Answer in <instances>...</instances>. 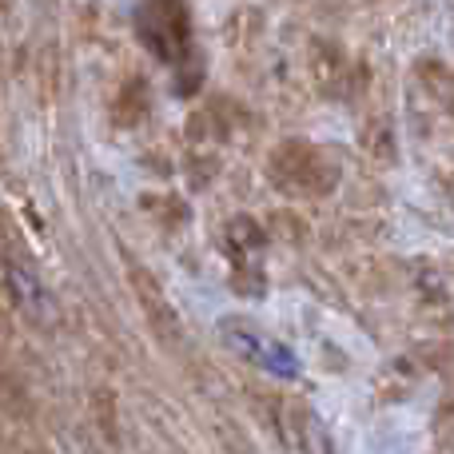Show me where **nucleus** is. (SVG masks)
I'll use <instances>...</instances> for the list:
<instances>
[{
  "label": "nucleus",
  "instance_id": "nucleus-1",
  "mask_svg": "<svg viewBox=\"0 0 454 454\" xmlns=\"http://www.w3.org/2000/svg\"><path fill=\"white\" fill-rule=\"evenodd\" d=\"M267 176L295 200H323L339 188V164L327 148L311 140H279L267 156Z\"/></svg>",
  "mask_w": 454,
  "mask_h": 454
},
{
  "label": "nucleus",
  "instance_id": "nucleus-2",
  "mask_svg": "<svg viewBox=\"0 0 454 454\" xmlns=\"http://www.w3.org/2000/svg\"><path fill=\"white\" fill-rule=\"evenodd\" d=\"M136 36L156 60L180 64L192 48V12L188 0H144L136 12Z\"/></svg>",
  "mask_w": 454,
  "mask_h": 454
},
{
  "label": "nucleus",
  "instance_id": "nucleus-3",
  "mask_svg": "<svg viewBox=\"0 0 454 454\" xmlns=\"http://www.w3.org/2000/svg\"><path fill=\"white\" fill-rule=\"evenodd\" d=\"M128 287H132V295H136V303H140L144 319H148L152 335H156L164 347L180 343V339H184V323H180V311L172 307V299H168L164 283H160L144 263L128 259Z\"/></svg>",
  "mask_w": 454,
  "mask_h": 454
},
{
  "label": "nucleus",
  "instance_id": "nucleus-4",
  "mask_svg": "<svg viewBox=\"0 0 454 454\" xmlns=\"http://www.w3.org/2000/svg\"><path fill=\"white\" fill-rule=\"evenodd\" d=\"M303 72H307V84L315 88V96L323 100H343L351 96V60L347 52L327 36H311L307 40V52H303Z\"/></svg>",
  "mask_w": 454,
  "mask_h": 454
},
{
  "label": "nucleus",
  "instance_id": "nucleus-5",
  "mask_svg": "<svg viewBox=\"0 0 454 454\" xmlns=\"http://www.w3.org/2000/svg\"><path fill=\"white\" fill-rule=\"evenodd\" d=\"M4 295L12 303V311L24 315L28 323H36V327H52L56 323L52 295H48L40 275L20 255H4Z\"/></svg>",
  "mask_w": 454,
  "mask_h": 454
},
{
  "label": "nucleus",
  "instance_id": "nucleus-6",
  "mask_svg": "<svg viewBox=\"0 0 454 454\" xmlns=\"http://www.w3.org/2000/svg\"><path fill=\"white\" fill-rule=\"evenodd\" d=\"M411 283V295H415V307L431 327H439V335L454 331V295H450V283L442 279L439 267L431 263H415L407 275Z\"/></svg>",
  "mask_w": 454,
  "mask_h": 454
},
{
  "label": "nucleus",
  "instance_id": "nucleus-7",
  "mask_svg": "<svg viewBox=\"0 0 454 454\" xmlns=\"http://www.w3.org/2000/svg\"><path fill=\"white\" fill-rule=\"evenodd\" d=\"M152 112V88L144 76H124L116 88V96H112V124L116 128H140L144 120H148Z\"/></svg>",
  "mask_w": 454,
  "mask_h": 454
},
{
  "label": "nucleus",
  "instance_id": "nucleus-8",
  "mask_svg": "<svg viewBox=\"0 0 454 454\" xmlns=\"http://www.w3.org/2000/svg\"><path fill=\"white\" fill-rule=\"evenodd\" d=\"M223 247L231 255V263H259L267 247V227L255 215H231L223 223Z\"/></svg>",
  "mask_w": 454,
  "mask_h": 454
},
{
  "label": "nucleus",
  "instance_id": "nucleus-9",
  "mask_svg": "<svg viewBox=\"0 0 454 454\" xmlns=\"http://www.w3.org/2000/svg\"><path fill=\"white\" fill-rule=\"evenodd\" d=\"M223 44L231 56H255L259 44H263V32H267V20L259 8H235L231 16L223 20Z\"/></svg>",
  "mask_w": 454,
  "mask_h": 454
},
{
  "label": "nucleus",
  "instance_id": "nucleus-10",
  "mask_svg": "<svg viewBox=\"0 0 454 454\" xmlns=\"http://www.w3.org/2000/svg\"><path fill=\"white\" fill-rule=\"evenodd\" d=\"M223 343L231 347L235 355H243L247 363H259V367H283V363H275V359H287L279 347L267 343V339L259 335L255 327H247L243 319H227L223 323ZM283 371H287V367H283Z\"/></svg>",
  "mask_w": 454,
  "mask_h": 454
},
{
  "label": "nucleus",
  "instance_id": "nucleus-11",
  "mask_svg": "<svg viewBox=\"0 0 454 454\" xmlns=\"http://www.w3.org/2000/svg\"><path fill=\"white\" fill-rule=\"evenodd\" d=\"M0 415L16 419V423L32 419V395H28V387L20 383V375L12 371V363H4V359H0Z\"/></svg>",
  "mask_w": 454,
  "mask_h": 454
},
{
  "label": "nucleus",
  "instance_id": "nucleus-12",
  "mask_svg": "<svg viewBox=\"0 0 454 454\" xmlns=\"http://www.w3.org/2000/svg\"><path fill=\"white\" fill-rule=\"evenodd\" d=\"M419 363H415V355L411 359H395V363H387L383 371H379V379H375V395L379 399H387V403H395V399H403V395L415 387V379H419Z\"/></svg>",
  "mask_w": 454,
  "mask_h": 454
},
{
  "label": "nucleus",
  "instance_id": "nucleus-13",
  "mask_svg": "<svg viewBox=\"0 0 454 454\" xmlns=\"http://www.w3.org/2000/svg\"><path fill=\"white\" fill-rule=\"evenodd\" d=\"M363 152H367V160H375V164H391L395 160V132L383 116L363 124Z\"/></svg>",
  "mask_w": 454,
  "mask_h": 454
},
{
  "label": "nucleus",
  "instance_id": "nucleus-14",
  "mask_svg": "<svg viewBox=\"0 0 454 454\" xmlns=\"http://www.w3.org/2000/svg\"><path fill=\"white\" fill-rule=\"evenodd\" d=\"M140 207H144V215H152L164 231L188 223V204H184L180 196H140Z\"/></svg>",
  "mask_w": 454,
  "mask_h": 454
},
{
  "label": "nucleus",
  "instance_id": "nucleus-15",
  "mask_svg": "<svg viewBox=\"0 0 454 454\" xmlns=\"http://www.w3.org/2000/svg\"><path fill=\"white\" fill-rule=\"evenodd\" d=\"M220 172V152L215 144H188V180L192 188H207Z\"/></svg>",
  "mask_w": 454,
  "mask_h": 454
},
{
  "label": "nucleus",
  "instance_id": "nucleus-16",
  "mask_svg": "<svg viewBox=\"0 0 454 454\" xmlns=\"http://www.w3.org/2000/svg\"><path fill=\"white\" fill-rule=\"evenodd\" d=\"M267 235H279L283 243H303L307 223L299 220V215L291 212V207H279V212L267 215Z\"/></svg>",
  "mask_w": 454,
  "mask_h": 454
},
{
  "label": "nucleus",
  "instance_id": "nucleus-17",
  "mask_svg": "<svg viewBox=\"0 0 454 454\" xmlns=\"http://www.w3.org/2000/svg\"><path fill=\"white\" fill-rule=\"evenodd\" d=\"M415 363L427 371H447L454 367V339H439V343H427L415 351Z\"/></svg>",
  "mask_w": 454,
  "mask_h": 454
},
{
  "label": "nucleus",
  "instance_id": "nucleus-18",
  "mask_svg": "<svg viewBox=\"0 0 454 454\" xmlns=\"http://www.w3.org/2000/svg\"><path fill=\"white\" fill-rule=\"evenodd\" d=\"M176 68H180V84H176V88H180L184 96H192L200 88V76H204V60H200L196 52H188L180 64H176Z\"/></svg>",
  "mask_w": 454,
  "mask_h": 454
},
{
  "label": "nucleus",
  "instance_id": "nucleus-19",
  "mask_svg": "<svg viewBox=\"0 0 454 454\" xmlns=\"http://www.w3.org/2000/svg\"><path fill=\"white\" fill-rule=\"evenodd\" d=\"M434 439H439L442 447H454V391L439 407V415H434Z\"/></svg>",
  "mask_w": 454,
  "mask_h": 454
},
{
  "label": "nucleus",
  "instance_id": "nucleus-20",
  "mask_svg": "<svg viewBox=\"0 0 454 454\" xmlns=\"http://www.w3.org/2000/svg\"><path fill=\"white\" fill-rule=\"evenodd\" d=\"M8 315H12V303L8 295H0V335H8Z\"/></svg>",
  "mask_w": 454,
  "mask_h": 454
},
{
  "label": "nucleus",
  "instance_id": "nucleus-21",
  "mask_svg": "<svg viewBox=\"0 0 454 454\" xmlns=\"http://www.w3.org/2000/svg\"><path fill=\"white\" fill-rule=\"evenodd\" d=\"M450 84H454V80H450ZM450 112H454V96H450Z\"/></svg>",
  "mask_w": 454,
  "mask_h": 454
},
{
  "label": "nucleus",
  "instance_id": "nucleus-22",
  "mask_svg": "<svg viewBox=\"0 0 454 454\" xmlns=\"http://www.w3.org/2000/svg\"><path fill=\"white\" fill-rule=\"evenodd\" d=\"M450 271H454V259H450Z\"/></svg>",
  "mask_w": 454,
  "mask_h": 454
}]
</instances>
